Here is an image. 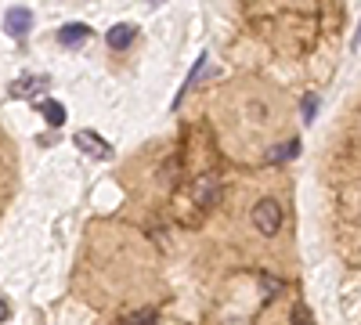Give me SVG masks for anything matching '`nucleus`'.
Masks as SVG:
<instances>
[{"label":"nucleus","mask_w":361,"mask_h":325,"mask_svg":"<svg viewBox=\"0 0 361 325\" xmlns=\"http://www.w3.org/2000/svg\"><path fill=\"white\" fill-rule=\"evenodd\" d=\"M260 282H264V297H275V293L282 289V286H279V278H271V275H264Z\"/></svg>","instance_id":"4468645a"},{"label":"nucleus","mask_w":361,"mask_h":325,"mask_svg":"<svg viewBox=\"0 0 361 325\" xmlns=\"http://www.w3.org/2000/svg\"><path fill=\"white\" fill-rule=\"evenodd\" d=\"M221 177L217 173H199L195 177V181L188 185V199H192V206H195V210H214V206L221 202Z\"/></svg>","instance_id":"f257e3e1"},{"label":"nucleus","mask_w":361,"mask_h":325,"mask_svg":"<svg viewBox=\"0 0 361 325\" xmlns=\"http://www.w3.org/2000/svg\"><path fill=\"white\" fill-rule=\"evenodd\" d=\"M8 318H11V304L0 297V321H8Z\"/></svg>","instance_id":"dca6fc26"},{"label":"nucleus","mask_w":361,"mask_h":325,"mask_svg":"<svg viewBox=\"0 0 361 325\" xmlns=\"http://www.w3.org/2000/svg\"><path fill=\"white\" fill-rule=\"evenodd\" d=\"M87 37H90V25H83V22H69L58 29V44L62 47H80Z\"/></svg>","instance_id":"39448f33"},{"label":"nucleus","mask_w":361,"mask_h":325,"mask_svg":"<svg viewBox=\"0 0 361 325\" xmlns=\"http://www.w3.org/2000/svg\"><path fill=\"white\" fill-rule=\"evenodd\" d=\"M300 116H304V123H314V116H318V94H304V102H300Z\"/></svg>","instance_id":"9d476101"},{"label":"nucleus","mask_w":361,"mask_h":325,"mask_svg":"<svg viewBox=\"0 0 361 325\" xmlns=\"http://www.w3.org/2000/svg\"><path fill=\"white\" fill-rule=\"evenodd\" d=\"M202 69H206V54H199L195 58V69L188 73V80H185V91H188V87H195V80L202 76ZM185 91H180V94H185ZM180 94H177V102H180Z\"/></svg>","instance_id":"f8f14e48"},{"label":"nucleus","mask_w":361,"mask_h":325,"mask_svg":"<svg viewBox=\"0 0 361 325\" xmlns=\"http://www.w3.org/2000/svg\"><path fill=\"white\" fill-rule=\"evenodd\" d=\"M4 29H8L15 40L29 37V29H33V11H29V8H11V11L4 15Z\"/></svg>","instance_id":"20e7f679"},{"label":"nucleus","mask_w":361,"mask_h":325,"mask_svg":"<svg viewBox=\"0 0 361 325\" xmlns=\"http://www.w3.org/2000/svg\"><path fill=\"white\" fill-rule=\"evenodd\" d=\"M134 33H137V29H134L130 22H119V25H112L109 33H105V40H109V47H112V51H123V47H130Z\"/></svg>","instance_id":"423d86ee"},{"label":"nucleus","mask_w":361,"mask_h":325,"mask_svg":"<svg viewBox=\"0 0 361 325\" xmlns=\"http://www.w3.org/2000/svg\"><path fill=\"white\" fill-rule=\"evenodd\" d=\"M253 228L260 231V235H279V228H282V206L275 202V199H260L257 206H253Z\"/></svg>","instance_id":"f03ea898"},{"label":"nucleus","mask_w":361,"mask_h":325,"mask_svg":"<svg viewBox=\"0 0 361 325\" xmlns=\"http://www.w3.org/2000/svg\"><path fill=\"white\" fill-rule=\"evenodd\" d=\"M73 145H76L80 152L94 156V159H112V145H105V137L94 134V130H76L73 134Z\"/></svg>","instance_id":"7ed1b4c3"},{"label":"nucleus","mask_w":361,"mask_h":325,"mask_svg":"<svg viewBox=\"0 0 361 325\" xmlns=\"http://www.w3.org/2000/svg\"><path fill=\"white\" fill-rule=\"evenodd\" d=\"M44 83H47V76H18L11 83V98H33L37 91H44Z\"/></svg>","instance_id":"0eeeda50"},{"label":"nucleus","mask_w":361,"mask_h":325,"mask_svg":"<svg viewBox=\"0 0 361 325\" xmlns=\"http://www.w3.org/2000/svg\"><path fill=\"white\" fill-rule=\"evenodd\" d=\"M289 321H293V325H314V314H311V307L296 304V307H293V314H289Z\"/></svg>","instance_id":"9b49d317"},{"label":"nucleus","mask_w":361,"mask_h":325,"mask_svg":"<svg viewBox=\"0 0 361 325\" xmlns=\"http://www.w3.org/2000/svg\"><path fill=\"white\" fill-rule=\"evenodd\" d=\"M173 173H177V159H170V163L163 166V185H173Z\"/></svg>","instance_id":"2eb2a0df"},{"label":"nucleus","mask_w":361,"mask_h":325,"mask_svg":"<svg viewBox=\"0 0 361 325\" xmlns=\"http://www.w3.org/2000/svg\"><path fill=\"white\" fill-rule=\"evenodd\" d=\"M156 321V314L152 311H137L134 318H127V325H152Z\"/></svg>","instance_id":"ddd939ff"},{"label":"nucleus","mask_w":361,"mask_h":325,"mask_svg":"<svg viewBox=\"0 0 361 325\" xmlns=\"http://www.w3.org/2000/svg\"><path fill=\"white\" fill-rule=\"evenodd\" d=\"M296 152H300V141H293V137H289V141L275 145V149L267 152V163H289V159H293Z\"/></svg>","instance_id":"1a4fd4ad"},{"label":"nucleus","mask_w":361,"mask_h":325,"mask_svg":"<svg viewBox=\"0 0 361 325\" xmlns=\"http://www.w3.org/2000/svg\"><path fill=\"white\" fill-rule=\"evenodd\" d=\"M40 116H44L51 127H62V123H66V105L54 102V98H47V102H40Z\"/></svg>","instance_id":"6e6552de"}]
</instances>
